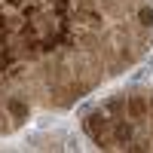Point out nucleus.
<instances>
[{
    "mask_svg": "<svg viewBox=\"0 0 153 153\" xmlns=\"http://www.w3.org/2000/svg\"><path fill=\"white\" fill-rule=\"evenodd\" d=\"M86 132L95 138V141L101 144V147H107L104 141H107V129H110V120H107V110H95V113H89L86 117Z\"/></svg>",
    "mask_w": 153,
    "mask_h": 153,
    "instance_id": "nucleus-1",
    "label": "nucleus"
},
{
    "mask_svg": "<svg viewBox=\"0 0 153 153\" xmlns=\"http://www.w3.org/2000/svg\"><path fill=\"white\" fill-rule=\"evenodd\" d=\"M113 138H117V144H123V147H126V144L132 141V123H126V120H123V123H117V129H113Z\"/></svg>",
    "mask_w": 153,
    "mask_h": 153,
    "instance_id": "nucleus-2",
    "label": "nucleus"
},
{
    "mask_svg": "<svg viewBox=\"0 0 153 153\" xmlns=\"http://www.w3.org/2000/svg\"><path fill=\"white\" fill-rule=\"evenodd\" d=\"M129 113H132V117H144V113H147V101L138 98V95H132L129 98Z\"/></svg>",
    "mask_w": 153,
    "mask_h": 153,
    "instance_id": "nucleus-3",
    "label": "nucleus"
},
{
    "mask_svg": "<svg viewBox=\"0 0 153 153\" xmlns=\"http://www.w3.org/2000/svg\"><path fill=\"white\" fill-rule=\"evenodd\" d=\"M6 107H9V113H12L16 120H25V117H28V107H25L19 98H9V104H6Z\"/></svg>",
    "mask_w": 153,
    "mask_h": 153,
    "instance_id": "nucleus-4",
    "label": "nucleus"
},
{
    "mask_svg": "<svg viewBox=\"0 0 153 153\" xmlns=\"http://www.w3.org/2000/svg\"><path fill=\"white\" fill-rule=\"evenodd\" d=\"M138 19H141V25H147V28H150V25H153V9H150V6H141Z\"/></svg>",
    "mask_w": 153,
    "mask_h": 153,
    "instance_id": "nucleus-5",
    "label": "nucleus"
},
{
    "mask_svg": "<svg viewBox=\"0 0 153 153\" xmlns=\"http://www.w3.org/2000/svg\"><path fill=\"white\" fill-rule=\"evenodd\" d=\"M3 34H6V16L0 12V37H3Z\"/></svg>",
    "mask_w": 153,
    "mask_h": 153,
    "instance_id": "nucleus-6",
    "label": "nucleus"
},
{
    "mask_svg": "<svg viewBox=\"0 0 153 153\" xmlns=\"http://www.w3.org/2000/svg\"><path fill=\"white\" fill-rule=\"evenodd\" d=\"M9 3H12V6H22V0H9Z\"/></svg>",
    "mask_w": 153,
    "mask_h": 153,
    "instance_id": "nucleus-7",
    "label": "nucleus"
}]
</instances>
